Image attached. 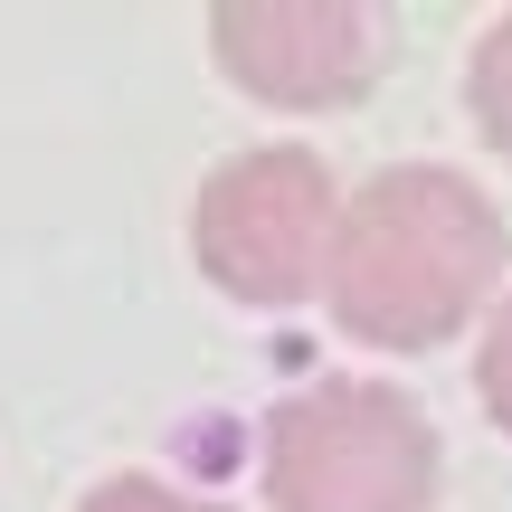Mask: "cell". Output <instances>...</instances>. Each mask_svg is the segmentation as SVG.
Segmentation results:
<instances>
[{
	"mask_svg": "<svg viewBox=\"0 0 512 512\" xmlns=\"http://www.w3.org/2000/svg\"><path fill=\"white\" fill-rule=\"evenodd\" d=\"M76 512H228V503H200V494H171V484H152V475H105Z\"/></svg>",
	"mask_w": 512,
	"mask_h": 512,
	"instance_id": "cell-7",
	"label": "cell"
},
{
	"mask_svg": "<svg viewBox=\"0 0 512 512\" xmlns=\"http://www.w3.org/2000/svg\"><path fill=\"white\" fill-rule=\"evenodd\" d=\"M465 105H475V133L512 162V10L475 38V57H465Z\"/></svg>",
	"mask_w": 512,
	"mask_h": 512,
	"instance_id": "cell-5",
	"label": "cell"
},
{
	"mask_svg": "<svg viewBox=\"0 0 512 512\" xmlns=\"http://www.w3.org/2000/svg\"><path fill=\"white\" fill-rule=\"evenodd\" d=\"M503 256H512L503 209L465 171L399 162L361 200H342L323 304L370 351H437L446 332L484 313V294L503 285Z\"/></svg>",
	"mask_w": 512,
	"mask_h": 512,
	"instance_id": "cell-1",
	"label": "cell"
},
{
	"mask_svg": "<svg viewBox=\"0 0 512 512\" xmlns=\"http://www.w3.org/2000/svg\"><path fill=\"white\" fill-rule=\"evenodd\" d=\"M209 57L256 105L332 114L389 67V19L361 10V0H219Z\"/></svg>",
	"mask_w": 512,
	"mask_h": 512,
	"instance_id": "cell-4",
	"label": "cell"
},
{
	"mask_svg": "<svg viewBox=\"0 0 512 512\" xmlns=\"http://www.w3.org/2000/svg\"><path fill=\"white\" fill-rule=\"evenodd\" d=\"M332 228H342V190H332L323 152H304V143H256L238 162H219L190 200V256L238 304L323 294Z\"/></svg>",
	"mask_w": 512,
	"mask_h": 512,
	"instance_id": "cell-3",
	"label": "cell"
},
{
	"mask_svg": "<svg viewBox=\"0 0 512 512\" xmlns=\"http://www.w3.org/2000/svg\"><path fill=\"white\" fill-rule=\"evenodd\" d=\"M475 399H484V418L512 437V294L494 304V323H484V342H475Z\"/></svg>",
	"mask_w": 512,
	"mask_h": 512,
	"instance_id": "cell-6",
	"label": "cell"
},
{
	"mask_svg": "<svg viewBox=\"0 0 512 512\" xmlns=\"http://www.w3.org/2000/svg\"><path fill=\"white\" fill-rule=\"evenodd\" d=\"M437 475V427L389 380H304L266 418L275 512H427Z\"/></svg>",
	"mask_w": 512,
	"mask_h": 512,
	"instance_id": "cell-2",
	"label": "cell"
}]
</instances>
